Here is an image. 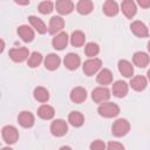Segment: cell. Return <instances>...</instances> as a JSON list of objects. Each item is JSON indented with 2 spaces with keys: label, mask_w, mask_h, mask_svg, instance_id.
Returning <instances> with one entry per match:
<instances>
[{
  "label": "cell",
  "mask_w": 150,
  "mask_h": 150,
  "mask_svg": "<svg viewBox=\"0 0 150 150\" xmlns=\"http://www.w3.org/2000/svg\"><path fill=\"white\" fill-rule=\"evenodd\" d=\"M97 112L102 117L112 118V117H116L120 114V107L114 102H104V103L98 105Z\"/></svg>",
  "instance_id": "6da1fadb"
},
{
  "label": "cell",
  "mask_w": 150,
  "mask_h": 150,
  "mask_svg": "<svg viewBox=\"0 0 150 150\" xmlns=\"http://www.w3.org/2000/svg\"><path fill=\"white\" fill-rule=\"evenodd\" d=\"M130 131V123L125 118H117L111 127V132L115 137H123Z\"/></svg>",
  "instance_id": "7a4b0ae2"
},
{
  "label": "cell",
  "mask_w": 150,
  "mask_h": 150,
  "mask_svg": "<svg viewBox=\"0 0 150 150\" xmlns=\"http://www.w3.org/2000/svg\"><path fill=\"white\" fill-rule=\"evenodd\" d=\"M102 67V61L98 57H94V59H88L87 61H84L82 68H83V73L87 76H93L94 74L98 73L101 70Z\"/></svg>",
  "instance_id": "3957f363"
},
{
  "label": "cell",
  "mask_w": 150,
  "mask_h": 150,
  "mask_svg": "<svg viewBox=\"0 0 150 150\" xmlns=\"http://www.w3.org/2000/svg\"><path fill=\"white\" fill-rule=\"evenodd\" d=\"M110 96H111L110 90L107 87H97V88L93 89V91H91L93 101L96 102V103H100V104H102L104 102H108Z\"/></svg>",
  "instance_id": "277c9868"
},
{
  "label": "cell",
  "mask_w": 150,
  "mask_h": 150,
  "mask_svg": "<svg viewBox=\"0 0 150 150\" xmlns=\"http://www.w3.org/2000/svg\"><path fill=\"white\" fill-rule=\"evenodd\" d=\"M68 131V124L64 120H61V118H57V120H54L50 124V132L52 135L56 136V137H62L67 134Z\"/></svg>",
  "instance_id": "5b68a950"
},
{
  "label": "cell",
  "mask_w": 150,
  "mask_h": 150,
  "mask_svg": "<svg viewBox=\"0 0 150 150\" xmlns=\"http://www.w3.org/2000/svg\"><path fill=\"white\" fill-rule=\"evenodd\" d=\"M9 57L14 61V62H23L28 59L29 55V50L26 47H15V48H11L9 49Z\"/></svg>",
  "instance_id": "8992f818"
},
{
  "label": "cell",
  "mask_w": 150,
  "mask_h": 150,
  "mask_svg": "<svg viewBox=\"0 0 150 150\" xmlns=\"http://www.w3.org/2000/svg\"><path fill=\"white\" fill-rule=\"evenodd\" d=\"M2 138L7 144H14L19 139V131L13 125H5L1 130Z\"/></svg>",
  "instance_id": "52a82bcc"
},
{
  "label": "cell",
  "mask_w": 150,
  "mask_h": 150,
  "mask_svg": "<svg viewBox=\"0 0 150 150\" xmlns=\"http://www.w3.org/2000/svg\"><path fill=\"white\" fill-rule=\"evenodd\" d=\"M64 27V20L61 16H52L48 25V33L52 35H56L62 32Z\"/></svg>",
  "instance_id": "ba28073f"
},
{
  "label": "cell",
  "mask_w": 150,
  "mask_h": 150,
  "mask_svg": "<svg viewBox=\"0 0 150 150\" xmlns=\"http://www.w3.org/2000/svg\"><path fill=\"white\" fill-rule=\"evenodd\" d=\"M130 29L134 33V35H136L137 38H148L149 36V29L146 27V25L139 20H136L134 22H131L130 25Z\"/></svg>",
  "instance_id": "9c48e42d"
},
{
  "label": "cell",
  "mask_w": 150,
  "mask_h": 150,
  "mask_svg": "<svg viewBox=\"0 0 150 150\" xmlns=\"http://www.w3.org/2000/svg\"><path fill=\"white\" fill-rule=\"evenodd\" d=\"M18 35L21 38L22 41L25 42H32L35 38V33L34 29L32 27H29L28 25H21L18 27Z\"/></svg>",
  "instance_id": "30bf717a"
},
{
  "label": "cell",
  "mask_w": 150,
  "mask_h": 150,
  "mask_svg": "<svg viewBox=\"0 0 150 150\" xmlns=\"http://www.w3.org/2000/svg\"><path fill=\"white\" fill-rule=\"evenodd\" d=\"M63 64L66 68H68L69 70H75L80 67L81 64V59L77 54L75 53H68L64 59H63Z\"/></svg>",
  "instance_id": "8fae6325"
},
{
  "label": "cell",
  "mask_w": 150,
  "mask_h": 150,
  "mask_svg": "<svg viewBox=\"0 0 150 150\" xmlns=\"http://www.w3.org/2000/svg\"><path fill=\"white\" fill-rule=\"evenodd\" d=\"M68 40H69V36L66 32H61L59 34H56L53 40H52V45L53 47L56 49V50H62L67 47L68 45Z\"/></svg>",
  "instance_id": "7c38bea8"
},
{
  "label": "cell",
  "mask_w": 150,
  "mask_h": 150,
  "mask_svg": "<svg viewBox=\"0 0 150 150\" xmlns=\"http://www.w3.org/2000/svg\"><path fill=\"white\" fill-rule=\"evenodd\" d=\"M128 90H129V84L122 80H118L115 83H112V89H111L112 95L118 98L124 97L128 94Z\"/></svg>",
  "instance_id": "4fadbf2b"
},
{
  "label": "cell",
  "mask_w": 150,
  "mask_h": 150,
  "mask_svg": "<svg viewBox=\"0 0 150 150\" xmlns=\"http://www.w3.org/2000/svg\"><path fill=\"white\" fill-rule=\"evenodd\" d=\"M74 7H75V5L70 0H57L55 2V8L61 15L70 14L74 11Z\"/></svg>",
  "instance_id": "5bb4252c"
},
{
  "label": "cell",
  "mask_w": 150,
  "mask_h": 150,
  "mask_svg": "<svg viewBox=\"0 0 150 150\" xmlns=\"http://www.w3.org/2000/svg\"><path fill=\"white\" fill-rule=\"evenodd\" d=\"M43 63H45L46 69L53 71V70H56V69L59 68V66H60V63H61V59H60V56H59L57 54L50 53V54H48V55L45 57Z\"/></svg>",
  "instance_id": "9a60e30c"
},
{
  "label": "cell",
  "mask_w": 150,
  "mask_h": 150,
  "mask_svg": "<svg viewBox=\"0 0 150 150\" xmlns=\"http://www.w3.org/2000/svg\"><path fill=\"white\" fill-rule=\"evenodd\" d=\"M121 9H122V13L125 15V18L128 19H132L137 12V7H136V4L132 1V0H124L122 1L121 4Z\"/></svg>",
  "instance_id": "2e32d148"
},
{
  "label": "cell",
  "mask_w": 150,
  "mask_h": 150,
  "mask_svg": "<svg viewBox=\"0 0 150 150\" xmlns=\"http://www.w3.org/2000/svg\"><path fill=\"white\" fill-rule=\"evenodd\" d=\"M150 62V57L145 52H136L132 55V63L139 68H145Z\"/></svg>",
  "instance_id": "e0dca14e"
},
{
  "label": "cell",
  "mask_w": 150,
  "mask_h": 150,
  "mask_svg": "<svg viewBox=\"0 0 150 150\" xmlns=\"http://www.w3.org/2000/svg\"><path fill=\"white\" fill-rule=\"evenodd\" d=\"M87 98V90L83 88V87H75L71 89L70 91V100L74 102V103H82L84 102Z\"/></svg>",
  "instance_id": "ac0fdd59"
},
{
  "label": "cell",
  "mask_w": 150,
  "mask_h": 150,
  "mask_svg": "<svg viewBox=\"0 0 150 150\" xmlns=\"http://www.w3.org/2000/svg\"><path fill=\"white\" fill-rule=\"evenodd\" d=\"M28 21H29L32 28H34L39 34H45V33L48 32V28H47L46 23L40 18H38L35 15H29L28 16Z\"/></svg>",
  "instance_id": "d6986e66"
},
{
  "label": "cell",
  "mask_w": 150,
  "mask_h": 150,
  "mask_svg": "<svg viewBox=\"0 0 150 150\" xmlns=\"http://www.w3.org/2000/svg\"><path fill=\"white\" fill-rule=\"evenodd\" d=\"M96 82L102 84V87L110 84L112 82V73L107 68L101 69L96 75Z\"/></svg>",
  "instance_id": "ffe728a7"
},
{
  "label": "cell",
  "mask_w": 150,
  "mask_h": 150,
  "mask_svg": "<svg viewBox=\"0 0 150 150\" xmlns=\"http://www.w3.org/2000/svg\"><path fill=\"white\" fill-rule=\"evenodd\" d=\"M18 122L21 127L23 128H30L33 127L34 122H35V118H34V115L29 111H21L18 116Z\"/></svg>",
  "instance_id": "44dd1931"
},
{
  "label": "cell",
  "mask_w": 150,
  "mask_h": 150,
  "mask_svg": "<svg viewBox=\"0 0 150 150\" xmlns=\"http://www.w3.org/2000/svg\"><path fill=\"white\" fill-rule=\"evenodd\" d=\"M129 86L136 90V91H142L146 88L148 86V79L142 76V75H137V76H134L131 80H130V83Z\"/></svg>",
  "instance_id": "7402d4cb"
},
{
  "label": "cell",
  "mask_w": 150,
  "mask_h": 150,
  "mask_svg": "<svg viewBox=\"0 0 150 150\" xmlns=\"http://www.w3.org/2000/svg\"><path fill=\"white\" fill-rule=\"evenodd\" d=\"M102 11H103V13L107 16H115V15L118 14L120 7H118V5H117L116 1H114V0H107V1H104L103 6H102Z\"/></svg>",
  "instance_id": "603a6c76"
},
{
  "label": "cell",
  "mask_w": 150,
  "mask_h": 150,
  "mask_svg": "<svg viewBox=\"0 0 150 150\" xmlns=\"http://www.w3.org/2000/svg\"><path fill=\"white\" fill-rule=\"evenodd\" d=\"M94 9V4L90 0H80L76 4V11L82 14V15H88L93 12Z\"/></svg>",
  "instance_id": "cb8c5ba5"
},
{
  "label": "cell",
  "mask_w": 150,
  "mask_h": 150,
  "mask_svg": "<svg viewBox=\"0 0 150 150\" xmlns=\"http://www.w3.org/2000/svg\"><path fill=\"white\" fill-rule=\"evenodd\" d=\"M118 70L124 77H131L134 74V66L128 60H120L118 61Z\"/></svg>",
  "instance_id": "d4e9b609"
},
{
  "label": "cell",
  "mask_w": 150,
  "mask_h": 150,
  "mask_svg": "<svg viewBox=\"0 0 150 150\" xmlns=\"http://www.w3.org/2000/svg\"><path fill=\"white\" fill-rule=\"evenodd\" d=\"M55 115V110L49 104H42L38 109V116L42 120H52Z\"/></svg>",
  "instance_id": "484cf974"
},
{
  "label": "cell",
  "mask_w": 150,
  "mask_h": 150,
  "mask_svg": "<svg viewBox=\"0 0 150 150\" xmlns=\"http://www.w3.org/2000/svg\"><path fill=\"white\" fill-rule=\"evenodd\" d=\"M69 39H70V43L74 47H82L86 42V35L82 30H74Z\"/></svg>",
  "instance_id": "4316f807"
},
{
  "label": "cell",
  "mask_w": 150,
  "mask_h": 150,
  "mask_svg": "<svg viewBox=\"0 0 150 150\" xmlns=\"http://www.w3.org/2000/svg\"><path fill=\"white\" fill-rule=\"evenodd\" d=\"M68 122L75 127V128H80L83 125L84 123V116L80 112V111H71L68 115Z\"/></svg>",
  "instance_id": "83f0119b"
},
{
  "label": "cell",
  "mask_w": 150,
  "mask_h": 150,
  "mask_svg": "<svg viewBox=\"0 0 150 150\" xmlns=\"http://www.w3.org/2000/svg\"><path fill=\"white\" fill-rule=\"evenodd\" d=\"M33 95H34V98L41 103H46L49 100V91L45 87H36L34 89Z\"/></svg>",
  "instance_id": "f1b7e54d"
},
{
  "label": "cell",
  "mask_w": 150,
  "mask_h": 150,
  "mask_svg": "<svg viewBox=\"0 0 150 150\" xmlns=\"http://www.w3.org/2000/svg\"><path fill=\"white\" fill-rule=\"evenodd\" d=\"M98 53H100V47H98L97 43H95V42H88L84 46V54L89 59H94Z\"/></svg>",
  "instance_id": "f546056e"
},
{
  "label": "cell",
  "mask_w": 150,
  "mask_h": 150,
  "mask_svg": "<svg viewBox=\"0 0 150 150\" xmlns=\"http://www.w3.org/2000/svg\"><path fill=\"white\" fill-rule=\"evenodd\" d=\"M41 62H42V55H41V53H39V52H33V53L30 54V56L28 57V60H27V64H28V67H30V68H36V67H39V66L41 64Z\"/></svg>",
  "instance_id": "4dcf8cb0"
},
{
  "label": "cell",
  "mask_w": 150,
  "mask_h": 150,
  "mask_svg": "<svg viewBox=\"0 0 150 150\" xmlns=\"http://www.w3.org/2000/svg\"><path fill=\"white\" fill-rule=\"evenodd\" d=\"M54 7H55V4L47 0V1H41L38 6V9L41 14H49L54 11Z\"/></svg>",
  "instance_id": "1f68e13d"
},
{
  "label": "cell",
  "mask_w": 150,
  "mask_h": 150,
  "mask_svg": "<svg viewBox=\"0 0 150 150\" xmlns=\"http://www.w3.org/2000/svg\"><path fill=\"white\" fill-rule=\"evenodd\" d=\"M105 143L101 139H95L90 143V150H105Z\"/></svg>",
  "instance_id": "d6a6232c"
},
{
  "label": "cell",
  "mask_w": 150,
  "mask_h": 150,
  "mask_svg": "<svg viewBox=\"0 0 150 150\" xmlns=\"http://www.w3.org/2000/svg\"><path fill=\"white\" fill-rule=\"evenodd\" d=\"M105 150H124V145L120 142H109Z\"/></svg>",
  "instance_id": "836d02e7"
},
{
  "label": "cell",
  "mask_w": 150,
  "mask_h": 150,
  "mask_svg": "<svg viewBox=\"0 0 150 150\" xmlns=\"http://www.w3.org/2000/svg\"><path fill=\"white\" fill-rule=\"evenodd\" d=\"M137 4H138L142 8H149V7H150V0H138Z\"/></svg>",
  "instance_id": "e575fe53"
},
{
  "label": "cell",
  "mask_w": 150,
  "mask_h": 150,
  "mask_svg": "<svg viewBox=\"0 0 150 150\" xmlns=\"http://www.w3.org/2000/svg\"><path fill=\"white\" fill-rule=\"evenodd\" d=\"M15 2H16L18 5H29V1H18V0H16Z\"/></svg>",
  "instance_id": "d590c367"
},
{
  "label": "cell",
  "mask_w": 150,
  "mask_h": 150,
  "mask_svg": "<svg viewBox=\"0 0 150 150\" xmlns=\"http://www.w3.org/2000/svg\"><path fill=\"white\" fill-rule=\"evenodd\" d=\"M59 150H71V148L68 146V145H63V146H61Z\"/></svg>",
  "instance_id": "8d00e7d4"
},
{
  "label": "cell",
  "mask_w": 150,
  "mask_h": 150,
  "mask_svg": "<svg viewBox=\"0 0 150 150\" xmlns=\"http://www.w3.org/2000/svg\"><path fill=\"white\" fill-rule=\"evenodd\" d=\"M1 150H13L12 148H9V146H5V148H2Z\"/></svg>",
  "instance_id": "74e56055"
},
{
  "label": "cell",
  "mask_w": 150,
  "mask_h": 150,
  "mask_svg": "<svg viewBox=\"0 0 150 150\" xmlns=\"http://www.w3.org/2000/svg\"><path fill=\"white\" fill-rule=\"evenodd\" d=\"M146 75H148V81L150 82V69L148 70V73H146Z\"/></svg>",
  "instance_id": "f35d334b"
},
{
  "label": "cell",
  "mask_w": 150,
  "mask_h": 150,
  "mask_svg": "<svg viewBox=\"0 0 150 150\" xmlns=\"http://www.w3.org/2000/svg\"><path fill=\"white\" fill-rule=\"evenodd\" d=\"M148 50H149V53H150V40H149V42H148Z\"/></svg>",
  "instance_id": "ab89813d"
}]
</instances>
